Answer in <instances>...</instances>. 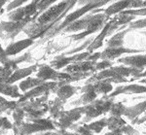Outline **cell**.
<instances>
[{"instance_id": "1", "label": "cell", "mask_w": 146, "mask_h": 135, "mask_svg": "<svg viewBox=\"0 0 146 135\" xmlns=\"http://www.w3.org/2000/svg\"><path fill=\"white\" fill-rule=\"evenodd\" d=\"M77 4V0H62L58 4L51 6L45 12L40 14L34 22H30L23 29L28 38L36 40L44 38L53 28L60 23V21L67 16L68 11Z\"/></svg>"}, {"instance_id": "2", "label": "cell", "mask_w": 146, "mask_h": 135, "mask_svg": "<svg viewBox=\"0 0 146 135\" xmlns=\"http://www.w3.org/2000/svg\"><path fill=\"white\" fill-rule=\"evenodd\" d=\"M110 1H112V0H100V1H98V2L89 3V4H87V5H85V6H82L81 8L77 9L76 11L68 14V15L65 17L64 19H63V21L60 23V24L56 25L55 28H53V29H52L49 33H47L46 36L43 38V41H46V40L51 39V38L55 37L56 35L62 33V30L64 29L65 27H67L68 25L71 24L72 22H74L75 21L79 20L80 18H82L83 16L87 15V14L90 13V12H92V11L96 10V9L104 6L105 4L109 3Z\"/></svg>"}, {"instance_id": "3", "label": "cell", "mask_w": 146, "mask_h": 135, "mask_svg": "<svg viewBox=\"0 0 146 135\" xmlns=\"http://www.w3.org/2000/svg\"><path fill=\"white\" fill-rule=\"evenodd\" d=\"M91 73H77V74H69L66 72H60L56 70L48 64L39 65L38 71L36 72V77L41 79L44 82H64V83H71L83 80L85 78L89 77Z\"/></svg>"}, {"instance_id": "4", "label": "cell", "mask_w": 146, "mask_h": 135, "mask_svg": "<svg viewBox=\"0 0 146 135\" xmlns=\"http://www.w3.org/2000/svg\"><path fill=\"white\" fill-rule=\"evenodd\" d=\"M49 95L29 99L25 102H19V106L25 112V119H41L49 112Z\"/></svg>"}, {"instance_id": "5", "label": "cell", "mask_w": 146, "mask_h": 135, "mask_svg": "<svg viewBox=\"0 0 146 135\" xmlns=\"http://www.w3.org/2000/svg\"><path fill=\"white\" fill-rule=\"evenodd\" d=\"M39 14L37 13L36 16L32 18H27L22 21H9V22H0V39L4 42L12 41L20 34V32L23 31L27 25L29 24L30 22H34L38 18Z\"/></svg>"}, {"instance_id": "6", "label": "cell", "mask_w": 146, "mask_h": 135, "mask_svg": "<svg viewBox=\"0 0 146 135\" xmlns=\"http://www.w3.org/2000/svg\"><path fill=\"white\" fill-rule=\"evenodd\" d=\"M113 103H114L113 98H108L106 95H105V97L103 96V98L96 99L92 103L85 106V117L78 124H89V122H91V120H95L96 118L100 117L102 114L109 113Z\"/></svg>"}, {"instance_id": "7", "label": "cell", "mask_w": 146, "mask_h": 135, "mask_svg": "<svg viewBox=\"0 0 146 135\" xmlns=\"http://www.w3.org/2000/svg\"><path fill=\"white\" fill-rule=\"evenodd\" d=\"M85 114V106L74 107L70 110L63 111L60 117L56 120H54L56 130H66L77 122Z\"/></svg>"}, {"instance_id": "8", "label": "cell", "mask_w": 146, "mask_h": 135, "mask_svg": "<svg viewBox=\"0 0 146 135\" xmlns=\"http://www.w3.org/2000/svg\"><path fill=\"white\" fill-rule=\"evenodd\" d=\"M60 82H45L40 86L34 87L27 91L25 93L23 94V96L20 99H18V102H25L29 99H33L40 97L43 95H49L52 92L55 93L56 89L60 86Z\"/></svg>"}, {"instance_id": "9", "label": "cell", "mask_w": 146, "mask_h": 135, "mask_svg": "<svg viewBox=\"0 0 146 135\" xmlns=\"http://www.w3.org/2000/svg\"><path fill=\"white\" fill-rule=\"evenodd\" d=\"M40 0H32L29 4L21 6L7 14V18L10 21H22L27 18H32L38 13V3Z\"/></svg>"}, {"instance_id": "10", "label": "cell", "mask_w": 146, "mask_h": 135, "mask_svg": "<svg viewBox=\"0 0 146 135\" xmlns=\"http://www.w3.org/2000/svg\"><path fill=\"white\" fill-rule=\"evenodd\" d=\"M91 54L92 53L87 51V52H84V53H78V54H72V56H69L60 54V56H56V58L51 61L50 65L54 69L60 70V69H62V68L67 67L68 65L72 64V63L87 60V58L90 56Z\"/></svg>"}, {"instance_id": "11", "label": "cell", "mask_w": 146, "mask_h": 135, "mask_svg": "<svg viewBox=\"0 0 146 135\" xmlns=\"http://www.w3.org/2000/svg\"><path fill=\"white\" fill-rule=\"evenodd\" d=\"M13 130L15 135H33L44 131H52L48 127L30 120H27V122H23L20 124H13Z\"/></svg>"}, {"instance_id": "12", "label": "cell", "mask_w": 146, "mask_h": 135, "mask_svg": "<svg viewBox=\"0 0 146 135\" xmlns=\"http://www.w3.org/2000/svg\"><path fill=\"white\" fill-rule=\"evenodd\" d=\"M81 91V96L76 99V100L70 102V105L74 106V107H81V106H86L88 104L92 103L93 101H95L96 99H98V95L96 91H95L93 84H86L84 87H82L80 89ZM73 107V108H74Z\"/></svg>"}, {"instance_id": "13", "label": "cell", "mask_w": 146, "mask_h": 135, "mask_svg": "<svg viewBox=\"0 0 146 135\" xmlns=\"http://www.w3.org/2000/svg\"><path fill=\"white\" fill-rule=\"evenodd\" d=\"M141 52H144V50H137V49H129L125 48V47H118V48H109L106 47L102 52H101L100 60H111L115 58H118L123 54H140Z\"/></svg>"}, {"instance_id": "14", "label": "cell", "mask_w": 146, "mask_h": 135, "mask_svg": "<svg viewBox=\"0 0 146 135\" xmlns=\"http://www.w3.org/2000/svg\"><path fill=\"white\" fill-rule=\"evenodd\" d=\"M146 94V86L141 84H129L126 86H118L113 89L110 94L106 95L108 98H114L120 94Z\"/></svg>"}, {"instance_id": "15", "label": "cell", "mask_w": 146, "mask_h": 135, "mask_svg": "<svg viewBox=\"0 0 146 135\" xmlns=\"http://www.w3.org/2000/svg\"><path fill=\"white\" fill-rule=\"evenodd\" d=\"M94 11L88 13L87 15L83 16L82 18H80L79 20L75 21L74 22H72L71 24H69L67 27H65L62 30V33H77V32H82L86 31L89 29V26L91 24L92 18L94 16Z\"/></svg>"}, {"instance_id": "16", "label": "cell", "mask_w": 146, "mask_h": 135, "mask_svg": "<svg viewBox=\"0 0 146 135\" xmlns=\"http://www.w3.org/2000/svg\"><path fill=\"white\" fill-rule=\"evenodd\" d=\"M98 61L83 60L75 62L65 67L63 71L69 74H77V73H96V65Z\"/></svg>"}, {"instance_id": "17", "label": "cell", "mask_w": 146, "mask_h": 135, "mask_svg": "<svg viewBox=\"0 0 146 135\" xmlns=\"http://www.w3.org/2000/svg\"><path fill=\"white\" fill-rule=\"evenodd\" d=\"M117 62L126 66H129V67L143 70L146 66V54H131V56H124V58H118Z\"/></svg>"}, {"instance_id": "18", "label": "cell", "mask_w": 146, "mask_h": 135, "mask_svg": "<svg viewBox=\"0 0 146 135\" xmlns=\"http://www.w3.org/2000/svg\"><path fill=\"white\" fill-rule=\"evenodd\" d=\"M34 43H35V40L31 39V38H27V39H23L17 42H13V43L9 44L6 47L5 49L6 54L9 58L10 56H14L16 54H20L21 52H23V50H27L29 47H31Z\"/></svg>"}, {"instance_id": "19", "label": "cell", "mask_w": 146, "mask_h": 135, "mask_svg": "<svg viewBox=\"0 0 146 135\" xmlns=\"http://www.w3.org/2000/svg\"><path fill=\"white\" fill-rule=\"evenodd\" d=\"M146 110V99L142 102L135 104L133 106H127L124 116L128 120H131V124H136L137 120L141 117L144 111Z\"/></svg>"}, {"instance_id": "20", "label": "cell", "mask_w": 146, "mask_h": 135, "mask_svg": "<svg viewBox=\"0 0 146 135\" xmlns=\"http://www.w3.org/2000/svg\"><path fill=\"white\" fill-rule=\"evenodd\" d=\"M135 1H137V0H118L114 4H112L109 7H107L106 9L102 10V12L110 18L111 16L118 15L119 13H122V12L126 10H129L131 7V4Z\"/></svg>"}, {"instance_id": "21", "label": "cell", "mask_w": 146, "mask_h": 135, "mask_svg": "<svg viewBox=\"0 0 146 135\" xmlns=\"http://www.w3.org/2000/svg\"><path fill=\"white\" fill-rule=\"evenodd\" d=\"M38 68H39L38 64H33V65L28 66V67H25V68H19V69H17L13 74H12L10 79L8 80V83L9 84H15L16 82L23 81V79L29 77L32 73L37 72V71H38Z\"/></svg>"}, {"instance_id": "22", "label": "cell", "mask_w": 146, "mask_h": 135, "mask_svg": "<svg viewBox=\"0 0 146 135\" xmlns=\"http://www.w3.org/2000/svg\"><path fill=\"white\" fill-rule=\"evenodd\" d=\"M77 91H78V87L71 86L69 83L60 82V86L56 89L55 93L56 97H58L60 99H62V100L66 102L68 99L72 97Z\"/></svg>"}, {"instance_id": "23", "label": "cell", "mask_w": 146, "mask_h": 135, "mask_svg": "<svg viewBox=\"0 0 146 135\" xmlns=\"http://www.w3.org/2000/svg\"><path fill=\"white\" fill-rule=\"evenodd\" d=\"M110 26H111V20L104 25V27H103L102 29H101V31L100 32V34L94 39L92 44L88 47L87 51L90 52V53H95V51H96V50H98L103 46V41H104L105 38L108 36V32H109Z\"/></svg>"}, {"instance_id": "24", "label": "cell", "mask_w": 146, "mask_h": 135, "mask_svg": "<svg viewBox=\"0 0 146 135\" xmlns=\"http://www.w3.org/2000/svg\"><path fill=\"white\" fill-rule=\"evenodd\" d=\"M66 103L65 101L62 100L58 97H56L54 100H49V114L50 118L53 120H56L60 117V115L64 111V104Z\"/></svg>"}, {"instance_id": "25", "label": "cell", "mask_w": 146, "mask_h": 135, "mask_svg": "<svg viewBox=\"0 0 146 135\" xmlns=\"http://www.w3.org/2000/svg\"><path fill=\"white\" fill-rule=\"evenodd\" d=\"M18 65L19 64L16 62L15 58H10L8 62L2 65V69L0 71V82L8 83V80L10 79L12 74L19 69Z\"/></svg>"}, {"instance_id": "26", "label": "cell", "mask_w": 146, "mask_h": 135, "mask_svg": "<svg viewBox=\"0 0 146 135\" xmlns=\"http://www.w3.org/2000/svg\"><path fill=\"white\" fill-rule=\"evenodd\" d=\"M0 94L5 96H10L12 98L20 99L23 94L20 91V87L15 84H9V83L0 82Z\"/></svg>"}, {"instance_id": "27", "label": "cell", "mask_w": 146, "mask_h": 135, "mask_svg": "<svg viewBox=\"0 0 146 135\" xmlns=\"http://www.w3.org/2000/svg\"><path fill=\"white\" fill-rule=\"evenodd\" d=\"M43 83H45V82L42 81V80L39 79V78H37V77L33 78V77H30L29 76V77L23 79V81L19 84V87H20L21 91H23V93H25L27 91L40 86V85H42Z\"/></svg>"}, {"instance_id": "28", "label": "cell", "mask_w": 146, "mask_h": 135, "mask_svg": "<svg viewBox=\"0 0 146 135\" xmlns=\"http://www.w3.org/2000/svg\"><path fill=\"white\" fill-rule=\"evenodd\" d=\"M131 29L129 28H125V29L121 30V31L117 32L113 37L110 38L107 41L106 46L109 48H118V47H124V39L126 34H128Z\"/></svg>"}, {"instance_id": "29", "label": "cell", "mask_w": 146, "mask_h": 135, "mask_svg": "<svg viewBox=\"0 0 146 135\" xmlns=\"http://www.w3.org/2000/svg\"><path fill=\"white\" fill-rule=\"evenodd\" d=\"M94 87L95 91L98 94H103V95H108L113 91L112 83H110L107 80H103V81H98L94 83Z\"/></svg>"}, {"instance_id": "30", "label": "cell", "mask_w": 146, "mask_h": 135, "mask_svg": "<svg viewBox=\"0 0 146 135\" xmlns=\"http://www.w3.org/2000/svg\"><path fill=\"white\" fill-rule=\"evenodd\" d=\"M126 124H127V122L122 117L110 116L109 118H107V127L110 131H111V130L123 128Z\"/></svg>"}, {"instance_id": "31", "label": "cell", "mask_w": 146, "mask_h": 135, "mask_svg": "<svg viewBox=\"0 0 146 135\" xmlns=\"http://www.w3.org/2000/svg\"><path fill=\"white\" fill-rule=\"evenodd\" d=\"M91 130L93 133H100L104 127H107V118H103L101 120L91 122L89 124H83Z\"/></svg>"}, {"instance_id": "32", "label": "cell", "mask_w": 146, "mask_h": 135, "mask_svg": "<svg viewBox=\"0 0 146 135\" xmlns=\"http://www.w3.org/2000/svg\"><path fill=\"white\" fill-rule=\"evenodd\" d=\"M19 102L15 100H6L4 102L0 103V114L6 113L7 115H10V114L17 108Z\"/></svg>"}, {"instance_id": "33", "label": "cell", "mask_w": 146, "mask_h": 135, "mask_svg": "<svg viewBox=\"0 0 146 135\" xmlns=\"http://www.w3.org/2000/svg\"><path fill=\"white\" fill-rule=\"evenodd\" d=\"M126 108L127 106H125L122 102H114L111 106L109 114L110 116H115V117H123L125 111H126Z\"/></svg>"}, {"instance_id": "34", "label": "cell", "mask_w": 146, "mask_h": 135, "mask_svg": "<svg viewBox=\"0 0 146 135\" xmlns=\"http://www.w3.org/2000/svg\"><path fill=\"white\" fill-rule=\"evenodd\" d=\"M12 116H13V120H14L13 124H20L21 122H25V112L23 111V109L22 107L19 106V104H18L17 108L12 112Z\"/></svg>"}, {"instance_id": "35", "label": "cell", "mask_w": 146, "mask_h": 135, "mask_svg": "<svg viewBox=\"0 0 146 135\" xmlns=\"http://www.w3.org/2000/svg\"><path fill=\"white\" fill-rule=\"evenodd\" d=\"M94 39H95V37H89L88 39H87L86 41H85L84 43L81 45V46L77 47V48L71 50V51L65 52V53H63L62 54H63V56H72V54L80 53V52L83 51V50H87V49H88V47L92 44V42L94 41Z\"/></svg>"}, {"instance_id": "36", "label": "cell", "mask_w": 146, "mask_h": 135, "mask_svg": "<svg viewBox=\"0 0 146 135\" xmlns=\"http://www.w3.org/2000/svg\"><path fill=\"white\" fill-rule=\"evenodd\" d=\"M70 129L80 135H94L93 132H92L85 124H74L71 127H70Z\"/></svg>"}, {"instance_id": "37", "label": "cell", "mask_w": 146, "mask_h": 135, "mask_svg": "<svg viewBox=\"0 0 146 135\" xmlns=\"http://www.w3.org/2000/svg\"><path fill=\"white\" fill-rule=\"evenodd\" d=\"M128 28H129V29H131V30L143 29V28H146V18L131 22V23H129L128 24Z\"/></svg>"}, {"instance_id": "38", "label": "cell", "mask_w": 146, "mask_h": 135, "mask_svg": "<svg viewBox=\"0 0 146 135\" xmlns=\"http://www.w3.org/2000/svg\"><path fill=\"white\" fill-rule=\"evenodd\" d=\"M58 1V0H40L38 3V14H42L43 12H45L47 9L50 8V6L55 2Z\"/></svg>"}, {"instance_id": "39", "label": "cell", "mask_w": 146, "mask_h": 135, "mask_svg": "<svg viewBox=\"0 0 146 135\" xmlns=\"http://www.w3.org/2000/svg\"><path fill=\"white\" fill-rule=\"evenodd\" d=\"M113 65V61L111 60H103L100 62H96V72H100V71L108 69V68L112 67Z\"/></svg>"}, {"instance_id": "40", "label": "cell", "mask_w": 146, "mask_h": 135, "mask_svg": "<svg viewBox=\"0 0 146 135\" xmlns=\"http://www.w3.org/2000/svg\"><path fill=\"white\" fill-rule=\"evenodd\" d=\"M28 1H29V0H13V1H11L10 3L7 5L6 10L8 12L13 11V10H15V9L19 8V7L23 6V4H25Z\"/></svg>"}, {"instance_id": "41", "label": "cell", "mask_w": 146, "mask_h": 135, "mask_svg": "<svg viewBox=\"0 0 146 135\" xmlns=\"http://www.w3.org/2000/svg\"><path fill=\"white\" fill-rule=\"evenodd\" d=\"M122 14H125V15H131L135 17H146V8L135 9V10H126V11L122 12Z\"/></svg>"}, {"instance_id": "42", "label": "cell", "mask_w": 146, "mask_h": 135, "mask_svg": "<svg viewBox=\"0 0 146 135\" xmlns=\"http://www.w3.org/2000/svg\"><path fill=\"white\" fill-rule=\"evenodd\" d=\"M0 129H13V122H11L7 117H3L1 115H0Z\"/></svg>"}, {"instance_id": "43", "label": "cell", "mask_w": 146, "mask_h": 135, "mask_svg": "<svg viewBox=\"0 0 146 135\" xmlns=\"http://www.w3.org/2000/svg\"><path fill=\"white\" fill-rule=\"evenodd\" d=\"M122 131H123V133L125 135H141L139 133V131H138L137 129L133 128V125H131V124L125 125L123 128H122Z\"/></svg>"}, {"instance_id": "44", "label": "cell", "mask_w": 146, "mask_h": 135, "mask_svg": "<svg viewBox=\"0 0 146 135\" xmlns=\"http://www.w3.org/2000/svg\"><path fill=\"white\" fill-rule=\"evenodd\" d=\"M9 60H10V58L7 56L5 49L2 48L1 43H0V63L3 65V64H5V63L8 62Z\"/></svg>"}, {"instance_id": "45", "label": "cell", "mask_w": 146, "mask_h": 135, "mask_svg": "<svg viewBox=\"0 0 146 135\" xmlns=\"http://www.w3.org/2000/svg\"><path fill=\"white\" fill-rule=\"evenodd\" d=\"M101 56V52H95V53H92L90 54L87 60H91V61H98V60H100Z\"/></svg>"}, {"instance_id": "46", "label": "cell", "mask_w": 146, "mask_h": 135, "mask_svg": "<svg viewBox=\"0 0 146 135\" xmlns=\"http://www.w3.org/2000/svg\"><path fill=\"white\" fill-rule=\"evenodd\" d=\"M104 135H124V133H123V131H122V128H121V129L111 130V131L107 132V133H105Z\"/></svg>"}, {"instance_id": "47", "label": "cell", "mask_w": 146, "mask_h": 135, "mask_svg": "<svg viewBox=\"0 0 146 135\" xmlns=\"http://www.w3.org/2000/svg\"><path fill=\"white\" fill-rule=\"evenodd\" d=\"M145 122H146V110L144 111V113L141 115V117L139 118V119L137 120L136 124H144Z\"/></svg>"}, {"instance_id": "48", "label": "cell", "mask_w": 146, "mask_h": 135, "mask_svg": "<svg viewBox=\"0 0 146 135\" xmlns=\"http://www.w3.org/2000/svg\"><path fill=\"white\" fill-rule=\"evenodd\" d=\"M56 131L60 133V135H80L76 132H70V131H67V130H56Z\"/></svg>"}, {"instance_id": "49", "label": "cell", "mask_w": 146, "mask_h": 135, "mask_svg": "<svg viewBox=\"0 0 146 135\" xmlns=\"http://www.w3.org/2000/svg\"><path fill=\"white\" fill-rule=\"evenodd\" d=\"M142 78H146V71H142V72L140 73V74L136 75L135 77H133V79L131 80V81H133V80H139V79H142Z\"/></svg>"}, {"instance_id": "50", "label": "cell", "mask_w": 146, "mask_h": 135, "mask_svg": "<svg viewBox=\"0 0 146 135\" xmlns=\"http://www.w3.org/2000/svg\"><path fill=\"white\" fill-rule=\"evenodd\" d=\"M8 1H9V0H0V9H1L2 7L5 5V4H6Z\"/></svg>"}, {"instance_id": "51", "label": "cell", "mask_w": 146, "mask_h": 135, "mask_svg": "<svg viewBox=\"0 0 146 135\" xmlns=\"http://www.w3.org/2000/svg\"><path fill=\"white\" fill-rule=\"evenodd\" d=\"M138 84H141V85H144V86H146V78L139 79V83H138Z\"/></svg>"}, {"instance_id": "52", "label": "cell", "mask_w": 146, "mask_h": 135, "mask_svg": "<svg viewBox=\"0 0 146 135\" xmlns=\"http://www.w3.org/2000/svg\"><path fill=\"white\" fill-rule=\"evenodd\" d=\"M9 130H6V129H0V135H5L8 133Z\"/></svg>"}, {"instance_id": "53", "label": "cell", "mask_w": 146, "mask_h": 135, "mask_svg": "<svg viewBox=\"0 0 146 135\" xmlns=\"http://www.w3.org/2000/svg\"><path fill=\"white\" fill-rule=\"evenodd\" d=\"M49 132L50 131H44V132H40V133H36L33 135H49Z\"/></svg>"}, {"instance_id": "54", "label": "cell", "mask_w": 146, "mask_h": 135, "mask_svg": "<svg viewBox=\"0 0 146 135\" xmlns=\"http://www.w3.org/2000/svg\"><path fill=\"white\" fill-rule=\"evenodd\" d=\"M49 135H60V133L56 130V131H50L49 132Z\"/></svg>"}, {"instance_id": "55", "label": "cell", "mask_w": 146, "mask_h": 135, "mask_svg": "<svg viewBox=\"0 0 146 135\" xmlns=\"http://www.w3.org/2000/svg\"><path fill=\"white\" fill-rule=\"evenodd\" d=\"M7 99L5 97H2L1 96V94H0V103H2V102H4V101H6Z\"/></svg>"}, {"instance_id": "56", "label": "cell", "mask_w": 146, "mask_h": 135, "mask_svg": "<svg viewBox=\"0 0 146 135\" xmlns=\"http://www.w3.org/2000/svg\"><path fill=\"white\" fill-rule=\"evenodd\" d=\"M141 34H143V35H145V36H146V31H141Z\"/></svg>"}, {"instance_id": "57", "label": "cell", "mask_w": 146, "mask_h": 135, "mask_svg": "<svg viewBox=\"0 0 146 135\" xmlns=\"http://www.w3.org/2000/svg\"><path fill=\"white\" fill-rule=\"evenodd\" d=\"M144 134H146V131H145V132H144Z\"/></svg>"}, {"instance_id": "58", "label": "cell", "mask_w": 146, "mask_h": 135, "mask_svg": "<svg viewBox=\"0 0 146 135\" xmlns=\"http://www.w3.org/2000/svg\"><path fill=\"white\" fill-rule=\"evenodd\" d=\"M9 1H11V0H9Z\"/></svg>"}]
</instances>
